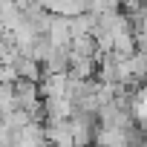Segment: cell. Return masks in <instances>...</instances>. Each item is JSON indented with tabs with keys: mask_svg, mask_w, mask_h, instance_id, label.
Segmentation results:
<instances>
[{
	"mask_svg": "<svg viewBox=\"0 0 147 147\" xmlns=\"http://www.w3.org/2000/svg\"><path fill=\"white\" fill-rule=\"evenodd\" d=\"M136 118L141 121V127H147V90L136 98Z\"/></svg>",
	"mask_w": 147,
	"mask_h": 147,
	"instance_id": "6da1fadb",
	"label": "cell"
}]
</instances>
